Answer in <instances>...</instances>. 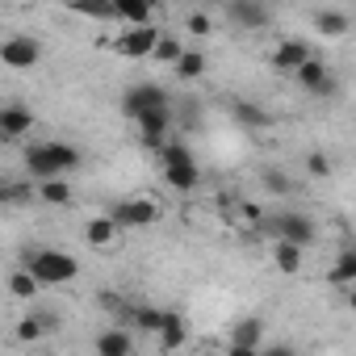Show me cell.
<instances>
[{
  "instance_id": "cell-1",
  "label": "cell",
  "mask_w": 356,
  "mask_h": 356,
  "mask_svg": "<svg viewBox=\"0 0 356 356\" xmlns=\"http://www.w3.org/2000/svg\"><path fill=\"white\" fill-rule=\"evenodd\" d=\"M26 268H30L42 285H67V281H76V273H80V264H76L67 252H55V248L26 252Z\"/></svg>"
},
{
  "instance_id": "cell-2",
  "label": "cell",
  "mask_w": 356,
  "mask_h": 356,
  "mask_svg": "<svg viewBox=\"0 0 356 356\" xmlns=\"http://www.w3.org/2000/svg\"><path fill=\"white\" fill-rule=\"evenodd\" d=\"M122 109H126L130 118H138L143 109H168V92H163L159 84H134V88H126Z\"/></svg>"
},
{
  "instance_id": "cell-3",
  "label": "cell",
  "mask_w": 356,
  "mask_h": 356,
  "mask_svg": "<svg viewBox=\"0 0 356 356\" xmlns=\"http://www.w3.org/2000/svg\"><path fill=\"white\" fill-rule=\"evenodd\" d=\"M26 168H30V176H38V181H51V176H59L63 163H59V155H55V143L30 147V151H26Z\"/></svg>"
},
{
  "instance_id": "cell-4",
  "label": "cell",
  "mask_w": 356,
  "mask_h": 356,
  "mask_svg": "<svg viewBox=\"0 0 356 356\" xmlns=\"http://www.w3.org/2000/svg\"><path fill=\"white\" fill-rule=\"evenodd\" d=\"M293 76H298V84H302L306 92H314V97H331V92H335V80L327 76V67H323L314 55H310V59H306Z\"/></svg>"
},
{
  "instance_id": "cell-5",
  "label": "cell",
  "mask_w": 356,
  "mask_h": 356,
  "mask_svg": "<svg viewBox=\"0 0 356 356\" xmlns=\"http://www.w3.org/2000/svg\"><path fill=\"white\" fill-rule=\"evenodd\" d=\"M0 59H5L9 67H34V63L42 59V47L22 34V38H9L5 47H0Z\"/></svg>"
},
{
  "instance_id": "cell-6",
  "label": "cell",
  "mask_w": 356,
  "mask_h": 356,
  "mask_svg": "<svg viewBox=\"0 0 356 356\" xmlns=\"http://www.w3.org/2000/svg\"><path fill=\"white\" fill-rule=\"evenodd\" d=\"M113 218H118V227H151L155 218H159V210H155V202H122V206H113Z\"/></svg>"
},
{
  "instance_id": "cell-7",
  "label": "cell",
  "mask_w": 356,
  "mask_h": 356,
  "mask_svg": "<svg viewBox=\"0 0 356 356\" xmlns=\"http://www.w3.org/2000/svg\"><path fill=\"white\" fill-rule=\"evenodd\" d=\"M273 231L281 235V239H293V243H314V222L306 218V214H281V218H273Z\"/></svg>"
},
{
  "instance_id": "cell-8",
  "label": "cell",
  "mask_w": 356,
  "mask_h": 356,
  "mask_svg": "<svg viewBox=\"0 0 356 356\" xmlns=\"http://www.w3.org/2000/svg\"><path fill=\"white\" fill-rule=\"evenodd\" d=\"M231 17L243 26V30H260V26H268L273 22V13H268V5H260V0H231Z\"/></svg>"
},
{
  "instance_id": "cell-9",
  "label": "cell",
  "mask_w": 356,
  "mask_h": 356,
  "mask_svg": "<svg viewBox=\"0 0 356 356\" xmlns=\"http://www.w3.org/2000/svg\"><path fill=\"white\" fill-rule=\"evenodd\" d=\"M155 47H159V34L151 30V26H134L122 42H118V51L122 55H130V59H143V55H155Z\"/></svg>"
},
{
  "instance_id": "cell-10",
  "label": "cell",
  "mask_w": 356,
  "mask_h": 356,
  "mask_svg": "<svg viewBox=\"0 0 356 356\" xmlns=\"http://www.w3.org/2000/svg\"><path fill=\"white\" fill-rule=\"evenodd\" d=\"M256 348H260V318L235 323V331H231V352H235V356H252Z\"/></svg>"
},
{
  "instance_id": "cell-11",
  "label": "cell",
  "mask_w": 356,
  "mask_h": 356,
  "mask_svg": "<svg viewBox=\"0 0 356 356\" xmlns=\"http://www.w3.org/2000/svg\"><path fill=\"white\" fill-rule=\"evenodd\" d=\"M30 126H34V113H30L26 105H5V109H0V130H5L9 138L26 134Z\"/></svg>"
},
{
  "instance_id": "cell-12",
  "label": "cell",
  "mask_w": 356,
  "mask_h": 356,
  "mask_svg": "<svg viewBox=\"0 0 356 356\" xmlns=\"http://www.w3.org/2000/svg\"><path fill=\"white\" fill-rule=\"evenodd\" d=\"M306 59H310V47H306V42H298V38L281 42V47H277V55H273V63H277V67H285V72H298Z\"/></svg>"
},
{
  "instance_id": "cell-13",
  "label": "cell",
  "mask_w": 356,
  "mask_h": 356,
  "mask_svg": "<svg viewBox=\"0 0 356 356\" xmlns=\"http://www.w3.org/2000/svg\"><path fill=\"white\" fill-rule=\"evenodd\" d=\"M163 176H168V185H172V189H197V181H202L197 163H168Z\"/></svg>"
},
{
  "instance_id": "cell-14",
  "label": "cell",
  "mask_w": 356,
  "mask_h": 356,
  "mask_svg": "<svg viewBox=\"0 0 356 356\" xmlns=\"http://www.w3.org/2000/svg\"><path fill=\"white\" fill-rule=\"evenodd\" d=\"M231 113H235V122H239V126H248V130H264V126L273 122V118H268L260 105H252V101H235V105H231Z\"/></svg>"
},
{
  "instance_id": "cell-15",
  "label": "cell",
  "mask_w": 356,
  "mask_h": 356,
  "mask_svg": "<svg viewBox=\"0 0 356 356\" xmlns=\"http://www.w3.org/2000/svg\"><path fill=\"white\" fill-rule=\"evenodd\" d=\"M63 5L76 9V13H84V17H97V22H113L118 17L113 0H63Z\"/></svg>"
},
{
  "instance_id": "cell-16",
  "label": "cell",
  "mask_w": 356,
  "mask_h": 356,
  "mask_svg": "<svg viewBox=\"0 0 356 356\" xmlns=\"http://www.w3.org/2000/svg\"><path fill=\"white\" fill-rule=\"evenodd\" d=\"M273 256H277V268L281 273H298L302 268V243H293V239H277Z\"/></svg>"
},
{
  "instance_id": "cell-17",
  "label": "cell",
  "mask_w": 356,
  "mask_h": 356,
  "mask_svg": "<svg viewBox=\"0 0 356 356\" xmlns=\"http://www.w3.org/2000/svg\"><path fill=\"white\" fill-rule=\"evenodd\" d=\"M55 327H59L55 314H26L22 327H17V339H38V335H47V331H55Z\"/></svg>"
},
{
  "instance_id": "cell-18",
  "label": "cell",
  "mask_w": 356,
  "mask_h": 356,
  "mask_svg": "<svg viewBox=\"0 0 356 356\" xmlns=\"http://www.w3.org/2000/svg\"><path fill=\"white\" fill-rule=\"evenodd\" d=\"M159 343H163V352H168V348H181V343H185V318H181V314H172V310L163 314V327H159Z\"/></svg>"
},
{
  "instance_id": "cell-19",
  "label": "cell",
  "mask_w": 356,
  "mask_h": 356,
  "mask_svg": "<svg viewBox=\"0 0 356 356\" xmlns=\"http://www.w3.org/2000/svg\"><path fill=\"white\" fill-rule=\"evenodd\" d=\"M130 348H134V343H130L126 331H101V335H97V352H101V356H126Z\"/></svg>"
},
{
  "instance_id": "cell-20",
  "label": "cell",
  "mask_w": 356,
  "mask_h": 356,
  "mask_svg": "<svg viewBox=\"0 0 356 356\" xmlns=\"http://www.w3.org/2000/svg\"><path fill=\"white\" fill-rule=\"evenodd\" d=\"M113 235H118V218L109 214V218H92L88 222V243L92 248H109L113 243Z\"/></svg>"
},
{
  "instance_id": "cell-21",
  "label": "cell",
  "mask_w": 356,
  "mask_h": 356,
  "mask_svg": "<svg viewBox=\"0 0 356 356\" xmlns=\"http://www.w3.org/2000/svg\"><path fill=\"white\" fill-rule=\"evenodd\" d=\"M113 9H118V17H126V22H134V26H147L151 0H113Z\"/></svg>"
},
{
  "instance_id": "cell-22",
  "label": "cell",
  "mask_w": 356,
  "mask_h": 356,
  "mask_svg": "<svg viewBox=\"0 0 356 356\" xmlns=\"http://www.w3.org/2000/svg\"><path fill=\"white\" fill-rule=\"evenodd\" d=\"M126 318H130L138 331H159V327H163V310H151V306H130Z\"/></svg>"
},
{
  "instance_id": "cell-23",
  "label": "cell",
  "mask_w": 356,
  "mask_h": 356,
  "mask_svg": "<svg viewBox=\"0 0 356 356\" xmlns=\"http://www.w3.org/2000/svg\"><path fill=\"white\" fill-rule=\"evenodd\" d=\"M352 281H356V248H348L331 268V285H352Z\"/></svg>"
},
{
  "instance_id": "cell-24",
  "label": "cell",
  "mask_w": 356,
  "mask_h": 356,
  "mask_svg": "<svg viewBox=\"0 0 356 356\" xmlns=\"http://www.w3.org/2000/svg\"><path fill=\"white\" fill-rule=\"evenodd\" d=\"M176 72H181V80H197L206 72V55L202 51H185L181 59H176Z\"/></svg>"
},
{
  "instance_id": "cell-25",
  "label": "cell",
  "mask_w": 356,
  "mask_h": 356,
  "mask_svg": "<svg viewBox=\"0 0 356 356\" xmlns=\"http://www.w3.org/2000/svg\"><path fill=\"white\" fill-rule=\"evenodd\" d=\"M314 26H318V34H348V17L343 13H335V9H323L318 17H314Z\"/></svg>"
},
{
  "instance_id": "cell-26",
  "label": "cell",
  "mask_w": 356,
  "mask_h": 356,
  "mask_svg": "<svg viewBox=\"0 0 356 356\" xmlns=\"http://www.w3.org/2000/svg\"><path fill=\"white\" fill-rule=\"evenodd\" d=\"M38 285H42V281H38L30 268H22V273H13V277H9V289H13V298H34V293H38Z\"/></svg>"
},
{
  "instance_id": "cell-27",
  "label": "cell",
  "mask_w": 356,
  "mask_h": 356,
  "mask_svg": "<svg viewBox=\"0 0 356 356\" xmlns=\"http://www.w3.org/2000/svg\"><path fill=\"white\" fill-rule=\"evenodd\" d=\"M51 206H72V189L63 185V181H55V176H51V181H42V189H38Z\"/></svg>"
},
{
  "instance_id": "cell-28",
  "label": "cell",
  "mask_w": 356,
  "mask_h": 356,
  "mask_svg": "<svg viewBox=\"0 0 356 356\" xmlns=\"http://www.w3.org/2000/svg\"><path fill=\"white\" fill-rule=\"evenodd\" d=\"M185 55V47H181V38H172V34H159V47H155V59H163V63H176Z\"/></svg>"
},
{
  "instance_id": "cell-29",
  "label": "cell",
  "mask_w": 356,
  "mask_h": 356,
  "mask_svg": "<svg viewBox=\"0 0 356 356\" xmlns=\"http://www.w3.org/2000/svg\"><path fill=\"white\" fill-rule=\"evenodd\" d=\"M159 159H163V168H168V163H193V155H189L185 143H163V147H159Z\"/></svg>"
},
{
  "instance_id": "cell-30",
  "label": "cell",
  "mask_w": 356,
  "mask_h": 356,
  "mask_svg": "<svg viewBox=\"0 0 356 356\" xmlns=\"http://www.w3.org/2000/svg\"><path fill=\"white\" fill-rule=\"evenodd\" d=\"M264 185H268V193H289V176L277 168H264Z\"/></svg>"
},
{
  "instance_id": "cell-31",
  "label": "cell",
  "mask_w": 356,
  "mask_h": 356,
  "mask_svg": "<svg viewBox=\"0 0 356 356\" xmlns=\"http://www.w3.org/2000/svg\"><path fill=\"white\" fill-rule=\"evenodd\" d=\"M306 168H310V172H314V176H327V172H331V159H327V155H323V151H314V155H310V159H306Z\"/></svg>"
},
{
  "instance_id": "cell-32",
  "label": "cell",
  "mask_w": 356,
  "mask_h": 356,
  "mask_svg": "<svg viewBox=\"0 0 356 356\" xmlns=\"http://www.w3.org/2000/svg\"><path fill=\"white\" fill-rule=\"evenodd\" d=\"M189 30L206 38V34H210V17H206V13H193V17H189Z\"/></svg>"
},
{
  "instance_id": "cell-33",
  "label": "cell",
  "mask_w": 356,
  "mask_h": 356,
  "mask_svg": "<svg viewBox=\"0 0 356 356\" xmlns=\"http://www.w3.org/2000/svg\"><path fill=\"white\" fill-rule=\"evenodd\" d=\"M26 197H30L26 185H9V189H5V202H26Z\"/></svg>"
},
{
  "instance_id": "cell-34",
  "label": "cell",
  "mask_w": 356,
  "mask_h": 356,
  "mask_svg": "<svg viewBox=\"0 0 356 356\" xmlns=\"http://www.w3.org/2000/svg\"><path fill=\"white\" fill-rule=\"evenodd\" d=\"M101 306H105V310H122V302H118L113 293H105V298H101Z\"/></svg>"
},
{
  "instance_id": "cell-35",
  "label": "cell",
  "mask_w": 356,
  "mask_h": 356,
  "mask_svg": "<svg viewBox=\"0 0 356 356\" xmlns=\"http://www.w3.org/2000/svg\"><path fill=\"white\" fill-rule=\"evenodd\" d=\"M348 306H352V310H356V289H352V293H348Z\"/></svg>"
}]
</instances>
